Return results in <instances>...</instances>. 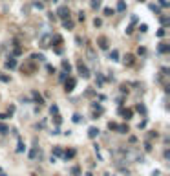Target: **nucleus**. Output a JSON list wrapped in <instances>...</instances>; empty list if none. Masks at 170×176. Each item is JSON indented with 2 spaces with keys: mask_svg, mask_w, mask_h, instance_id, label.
Masks as SVG:
<instances>
[{
  "mask_svg": "<svg viewBox=\"0 0 170 176\" xmlns=\"http://www.w3.org/2000/svg\"><path fill=\"white\" fill-rule=\"evenodd\" d=\"M77 70H79V73H81L82 77H88V75H90L88 68H86V66L82 64V61H79V63H77Z\"/></svg>",
  "mask_w": 170,
  "mask_h": 176,
  "instance_id": "nucleus-1",
  "label": "nucleus"
},
{
  "mask_svg": "<svg viewBox=\"0 0 170 176\" xmlns=\"http://www.w3.org/2000/svg\"><path fill=\"white\" fill-rule=\"evenodd\" d=\"M57 15L61 17L62 20H64V18H70V9H68L66 6H62V7H59V11H57Z\"/></svg>",
  "mask_w": 170,
  "mask_h": 176,
  "instance_id": "nucleus-2",
  "label": "nucleus"
},
{
  "mask_svg": "<svg viewBox=\"0 0 170 176\" xmlns=\"http://www.w3.org/2000/svg\"><path fill=\"white\" fill-rule=\"evenodd\" d=\"M97 44H99V48L106 50L108 48V39H106V37H99V39H97Z\"/></svg>",
  "mask_w": 170,
  "mask_h": 176,
  "instance_id": "nucleus-3",
  "label": "nucleus"
},
{
  "mask_svg": "<svg viewBox=\"0 0 170 176\" xmlns=\"http://www.w3.org/2000/svg\"><path fill=\"white\" fill-rule=\"evenodd\" d=\"M64 86H66V88H64L66 92H71V90L75 88V79H73V77H70L68 81H66V85H64Z\"/></svg>",
  "mask_w": 170,
  "mask_h": 176,
  "instance_id": "nucleus-4",
  "label": "nucleus"
},
{
  "mask_svg": "<svg viewBox=\"0 0 170 176\" xmlns=\"http://www.w3.org/2000/svg\"><path fill=\"white\" fill-rule=\"evenodd\" d=\"M49 42H51V37L44 35V37H42V41H40V46H42V48H48V46H49Z\"/></svg>",
  "mask_w": 170,
  "mask_h": 176,
  "instance_id": "nucleus-5",
  "label": "nucleus"
},
{
  "mask_svg": "<svg viewBox=\"0 0 170 176\" xmlns=\"http://www.w3.org/2000/svg\"><path fill=\"white\" fill-rule=\"evenodd\" d=\"M15 66H17V61H15V59H11V57H9V59H7V61H6V68H9V70H13Z\"/></svg>",
  "mask_w": 170,
  "mask_h": 176,
  "instance_id": "nucleus-6",
  "label": "nucleus"
},
{
  "mask_svg": "<svg viewBox=\"0 0 170 176\" xmlns=\"http://www.w3.org/2000/svg\"><path fill=\"white\" fill-rule=\"evenodd\" d=\"M135 22H137V17H132V24H130L128 28H126V33H128V35L132 33V31H134V24H135Z\"/></svg>",
  "mask_w": 170,
  "mask_h": 176,
  "instance_id": "nucleus-7",
  "label": "nucleus"
},
{
  "mask_svg": "<svg viewBox=\"0 0 170 176\" xmlns=\"http://www.w3.org/2000/svg\"><path fill=\"white\" fill-rule=\"evenodd\" d=\"M97 134H99V128H95V127H92V128L88 130V136H90V138H95Z\"/></svg>",
  "mask_w": 170,
  "mask_h": 176,
  "instance_id": "nucleus-8",
  "label": "nucleus"
},
{
  "mask_svg": "<svg viewBox=\"0 0 170 176\" xmlns=\"http://www.w3.org/2000/svg\"><path fill=\"white\" fill-rule=\"evenodd\" d=\"M64 28H66V29H71V28H73V20H70V18H64Z\"/></svg>",
  "mask_w": 170,
  "mask_h": 176,
  "instance_id": "nucleus-9",
  "label": "nucleus"
},
{
  "mask_svg": "<svg viewBox=\"0 0 170 176\" xmlns=\"http://www.w3.org/2000/svg\"><path fill=\"white\" fill-rule=\"evenodd\" d=\"M159 51H161V53H168L170 46H168V44H161V46H159Z\"/></svg>",
  "mask_w": 170,
  "mask_h": 176,
  "instance_id": "nucleus-10",
  "label": "nucleus"
},
{
  "mask_svg": "<svg viewBox=\"0 0 170 176\" xmlns=\"http://www.w3.org/2000/svg\"><path fill=\"white\" fill-rule=\"evenodd\" d=\"M124 64L132 66V64H134V55H126V57H124Z\"/></svg>",
  "mask_w": 170,
  "mask_h": 176,
  "instance_id": "nucleus-11",
  "label": "nucleus"
},
{
  "mask_svg": "<svg viewBox=\"0 0 170 176\" xmlns=\"http://www.w3.org/2000/svg\"><path fill=\"white\" fill-rule=\"evenodd\" d=\"M126 9V4H124V0H119V4H117V11H124Z\"/></svg>",
  "mask_w": 170,
  "mask_h": 176,
  "instance_id": "nucleus-12",
  "label": "nucleus"
},
{
  "mask_svg": "<svg viewBox=\"0 0 170 176\" xmlns=\"http://www.w3.org/2000/svg\"><path fill=\"white\" fill-rule=\"evenodd\" d=\"M110 59H112V61H117V59H119V51H117V50H112V53H110Z\"/></svg>",
  "mask_w": 170,
  "mask_h": 176,
  "instance_id": "nucleus-13",
  "label": "nucleus"
},
{
  "mask_svg": "<svg viewBox=\"0 0 170 176\" xmlns=\"http://www.w3.org/2000/svg\"><path fill=\"white\" fill-rule=\"evenodd\" d=\"M121 114L126 117V119H130V117H132V110H122V108H121Z\"/></svg>",
  "mask_w": 170,
  "mask_h": 176,
  "instance_id": "nucleus-14",
  "label": "nucleus"
},
{
  "mask_svg": "<svg viewBox=\"0 0 170 176\" xmlns=\"http://www.w3.org/2000/svg\"><path fill=\"white\" fill-rule=\"evenodd\" d=\"M99 6H101V0H92V7L93 9H97Z\"/></svg>",
  "mask_w": 170,
  "mask_h": 176,
  "instance_id": "nucleus-15",
  "label": "nucleus"
},
{
  "mask_svg": "<svg viewBox=\"0 0 170 176\" xmlns=\"http://www.w3.org/2000/svg\"><path fill=\"white\" fill-rule=\"evenodd\" d=\"M117 130H119V132H128V127H126V125H119Z\"/></svg>",
  "mask_w": 170,
  "mask_h": 176,
  "instance_id": "nucleus-16",
  "label": "nucleus"
},
{
  "mask_svg": "<svg viewBox=\"0 0 170 176\" xmlns=\"http://www.w3.org/2000/svg\"><path fill=\"white\" fill-rule=\"evenodd\" d=\"M62 68H64V72H68V73H70V70H71V66H70V64L66 63V61L62 63Z\"/></svg>",
  "mask_w": 170,
  "mask_h": 176,
  "instance_id": "nucleus-17",
  "label": "nucleus"
},
{
  "mask_svg": "<svg viewBox=\"0 0 170 176\" xmlns=\"http://www.w3.org/2000/svg\"><path fill=\"white\" fill-rule=\"evenodd\" d=\"M104 15H106V17H112V15H113V9L106 7V9H104Z\"/></svg>",
  "mask_w": 170,
  "mask_h": 176,
  "instance_id": "nucleus-18",
  "label": "nucleus"
},
{
  "mask_svg": "<svg viewBox=\"0 0 170 176\" xmlns=\"http://www.w3.org/2000/svg\"><path fill=\"white\" fill-rule=\"evenodd\" d=\"M117 127H119L117 123H108V128H110V130H117Z\"/></svg>",
  "mask_w": 170,
  "mask_h": 176,
  "instance_id": "nucleus-19",
  "label": "nucleus"
},
{
  "mask_svg": "<svg viewBox=\"0 0 170 176\" xmlns=\"http://www.w3.org/2000/svg\"><path fill=\"white\" fill-rule=\"evenodd\" d=\"M71 174H73V176H79V174H81V169H79V167H73Z\"/></svg>",
  "mask_w": 170,
  "mask_h": 176,
  "instance_id": "nucleus-20",
  "label": "nucleus"
},
{
  "mask_svg": "<svg viewBox=\"0 0 170 176\" xmlns=\"http://www.w3.org/2000/svg\"><path fill=\"white\" fill-rule=\"evenodd\" d=\"M53 154H55V156H61V154H62V150H61L59 147H55V149H53Z\"/></svg>",
  "mask_w": 170,
  "mask_h": 176,
  "instance_id": "nucleus-21",
  "label": "nucleus"
},
{
  "mask_svg": "<svg viewBox=\"0 0 170 176\" xmlns=\"http://www.w3.org/2000/svg\"><path fill=\"white\" fill-rule=\"evenodd\" d=\"M24 149H26V147H24V143H22V141H20V143H18V147H17V152H22Z\"/></svg>",
  "mask_w": 170,
  "mask_h": 176,
  "instance_id": "nucleus-22",
  "label": "nucleus"
},
{
  "mask_svg": "<svg viewBox=\"0 0 170 176\" xmlns=\"http://www.w3.org/2000/svg\"><path fill=\"white\" fill-rule=\"evenodd\" d=\"M64 156H66V158H73V156H75V150H68Z\"/></svg>",
  "mask_w": 170,
  "mask_h": 176,
  "instance_id": "nucleus-23",
  "label": "nucleus"
},
{
  "mask_svg": "<svg viewBox=\"0 0 170 176\" xmlns=\"http://www.w3.org/2000/svg\"><path fill=\"white\" fill-rule=\"evenodd\" d=\"M139 29H141V31H143V33H144V31L148 29V26H146V24H141V26H139Z\"/></svg>",
  "mask_w": 170,
  "mask_h": 176,
  "instance_id": "nucleus-24",
  "label": "nucleus"
},
{
  "mask_svg": "<svg viewBox=\"0 0 170 176\" xmlns=\"http://www.w3.org/2000/svg\"><path fill=\"white\" fill-rule=\"evenodd\" d=\"M159 4H161L163 7H166V6H168V0H159Z\"/></svg>",
  "mask_w": 170,
  "mask_h": 176,
  "instance_id": "nucleus-25",
  "label": "nucleus"
},
{
  "mask_svg": "<svg viewBox=\"0 0 170 176\" xmlns=\"http://www.w3.org/2000/svg\"><path fill=\"white\" fill-rule=\"evenodd\" d=\"M73 121H75V123H79V121H81V116H79V114H75V116H73Z\"/></svg>",
  "mask_w": 170,
  "mask_h": 176,
  "instance_id": "nucleus-26",
  "label": "nucleus"
},
{
  "mask_svg": "<svg viewBox=\"0 0 170 176\" xmlns=\"http://www.w3.org/2000/svg\"><path fill=\"white\" fill-rule=\"evenodd\" d=\"M0 81H4V83H7V81H9V77H7V75H0Z\"/></svg>",
  "mask_w": 170,
  "mask_h": 176,
  "instance_id": "nucleus-27",
  "label": "nucleus"
},
{
  "mask_svg": "<svg viewBox=\"0 0 170 176\" xmlns=\"http://www.w3.org/2000/svg\"><path fill=\"white\" fill-rule=\"evenodd\" d=\"M57 112H59V108H57V106L53 105V106H51V114H57Z\"/></svg>",
  "mask_w": 170,
  "mask_h": 176,
  "instance_id": "nucleus-28",
  "label": "nucleus"
},
{
  "mask_svg": "<svg viewBox=\"0 0 170 176\" xmlns=\"http://www.w3.org/2000/svg\"><path fill=\"white\" fill-rule=\"evenodd\" d=\"M6 130H7V127H6V125H0V132H6Z\"/></svg>",
  "mask_w": 170,
  "mask_h": 176,
  "instance_id": "nucleus-29",
  "label": "nucleus"
}]
</instances>
